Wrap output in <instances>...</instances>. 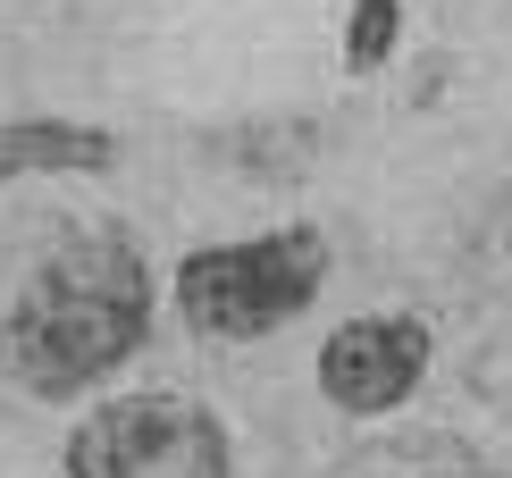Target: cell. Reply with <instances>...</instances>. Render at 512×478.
<instances>
[{
    "mask_svg": "<svg viewBox=\"0 0 512 478\" xmlns=\"http://www.w3.org/2000/svg\"><path fill=\"white\" fill-rule=\"evenodd\" d=\"M152 260L126 227H84L26 269L0 311V378L34 403H76L152 344Z\"/></svg>",
    "mask_w": 512,
    "mask_h": 478,
    "instance_id": "6da1fadb",
    "label": "cell"
},
{
    "mask_svg": "<svg viewBox=\"0 0 512 478\" xmlns=\"http://www.w3.org/2000/svg\"><path fill=\"white\" fill-rule=\"evenodd\" d=\"M118 160L110 126L84 118H0V185L17 177H101Z\"/></svg>",
    "mask_w": 512,
    "mask_h": 478,
    "instance_id": "5b68a950",
    "label": "cell"
},
{
    "mask_svg": "<svg viewBox=\"0 0 512 478\" xmlns=\"http://www.w3.org/2000/svg\"><path fill=\"white\" fill-rule=\"evenodd\" d=\"M328 227H269V235H236V244H194L168 277L177 294V319L210 344H261L277 328L311 311L328 294Z\"/></svg>",
    "mask_w": 512,
    "mask_h": 478,
    "instance_id": "7a4b0ae2",
    "label": "cell"
},
{
    "mask_svg": "<svg viewBox=\"0 0 512 478\" xmlns=\"http://www.w3.org/2000/svg\"><path fill=\"white\" fill-rule=\"evenodd\" d=\"M395 51H403V0H353L345 9V68L378 76V68H395Z\"/></svg>",
    "mask_w": 512,
    "mask_h": 478,
    "instance_id": "8992f818",
    "label": "cell"
},
{
    "mask_svg": "<svg viewBox=\"0 0 512 478\" xmlns=\"http://www.w3.org/2000/svg\"><path fill=\"white\" fill-rule=\"evenodd\" d=\"M429 361H437V328L420 311H361L345 328H328L311 378H319V403L345 411V420H387L429 386Z\"/></svg>",
    "mask_w": 512,
    "mask_h": 478,
    "instance_id": "277c9868",
    "label": "cell"
},
{
    "mask_svg": "<svg viewBox=\"0 0 512 478\" xmlns=\"http://www.w3.org/2000/svg\"><path fill=\"white\" fill-rule=\"evenodd\" d=\"M487 252H496L504 269H512V193H504V202H496V219H487Z\"/></svg>",
    "mask_w": 512,
    "mask_h": 478,
    "instance_id": "52a82bcc",
    "label": "cell"
},
{
    "mask_svg": "<svg viewBox=\"0 0 512 478\" xmlns=\"http://www.w3.org/2000/svg\"><path fill=\"white\" fill-rule=\"evenodd\" d=\"M59 470L68 478H236V437L202 395L126 386L68 428Z\"/></svg>",
    "mask_w": 512,
    "mask_h": 478,
    "instance_id": "3957f363",
    "label": "cell"
}]
</instances>
